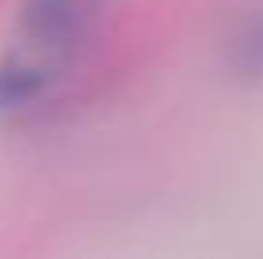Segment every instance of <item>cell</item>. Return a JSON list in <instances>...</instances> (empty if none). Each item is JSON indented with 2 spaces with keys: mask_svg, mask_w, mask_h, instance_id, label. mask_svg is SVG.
Instances as JSON below:
<instances>
[{
  "mask_svg": "<svg viewBox=\"0 0 263 259\" xmlns=\"http://www.w3.org/2000/svg\"><path fill=\"white\" fill-rule=\"evenodd\" d=\"M237 50L244 53V65L248 69H263V19L259 15L244 23V34H240Z\"/></svg>",
  "mask_w": 263,
  "mask_h": 259,
  "instance_id": "cell-3",
  "label": "cell"
},
{
  "mask_svg": "<svg viewBox=\"0 0 263 259\" xmlns=\"http://www.w3.org/2000/svg\"><path fill=\"white\" fill-rule=\"evenodd\" d=\"M92 19V0H31L27 31L46 46H69Z\"/></svg>",
  "mask_w": 263,
  "mask_h": 259,
  "instance_id": "cell-1",
  "label": "cell"
},
{
  "mask_svg": "<svg viewBox=\"0 0 263 259\" xmlns=\"http://www.w3.org/2000/svg\"><path fill=\"white\" fill-rule=\"evenodd\" d=\"M46 84H50V76L39 73V69L4 65V69H0V111H15V107L39 99Z\"/></svg>",
  "mask_w": 263,
  "mask_h": 259,
  "instance_id": "cell-2",
  "label": "cell"
}]
</instances>
